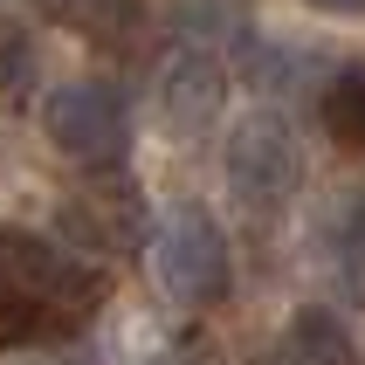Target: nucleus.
Masks as SVG:
<instances>
[{
    "label": "nucleus",
    "instance_id": "f257e3e1",
    "mask_svg": "<svg viewBox=\"0 0 365 365\" xmlns=\"http://www.w3.org/2000/svg\"><path fill=\"white\" fill-rule=\"evenodd\" d=\"M0 289L21 297V304H35L41 317L69 338V331H83L103 310L110 276H103L83 248L56 242V235H35V227L0 221Z\"/></svg>",
    "mask_w": 365,
    "mask_h": 365
},
{
    "label": "nucleus",
    "instance_id": "f03ea898",
    "mask_svg": "<svg viewBox=\"0 0 365 365\" xmlns=\"http://www.w3.org/2000/svg\"><path fill=\"white\" fill-rule=\"evenodd\" d=\"M152 276L180 310H214L235 289V248H227L214 207L173 200L152 227Z\"/></svg>",
    "mask_w": 365,
    "mask_h": 365
},
{
    "label": "nucleus",
    "instance_id": "7ed1b4c3",
    "mask_svg": "<svg viewBox=\"0 0 365 365\" xmlns=\"http://www.w3.org/2000/svg\"><path fill=\"white\" fill-rule=\"evenodd\" d=\"M41 138L83 173H124V159H131V103L103 76L56 83L41 97Z\"/></svg>",
    "mask_w": 365,
    "mask_h": 365
},
{
    "label": "nucleus",
    "instance_id": "20e7f679",
    "mask_svg": "<svg viewBox=\"0 0 365 365\" xmlns=\"http://www.w3.org/2000/svg\"><path fill=\"white\" fill-rule=\"evenodd\" d=\"M221 173H227V193H235L255 221L283 214V207L297 200V186H304V145H297L289 118L269 110V103H255V110L227 131Z\"/></svg>",
    "mask_w": 365,
    "mask_h": 365
},
{
    "label": "nucleus",
    "instance_id": "39448f33",
    "mask_svg": "<svg viewBox=\"0 0 365 365\" xmlns=\"http://www.w3.org/2000/svg\"><path fill=\"white\" fill-rule=\"evenodd\" d=\"M62 235H69V248H97V255H138V248H152V214H145V193L124 173H90V180L69 193V200L56 207Z\"/></svg>",
    "mask_w": 365,
    "mask_h": 365
},
{
    "label": "nucleus",
    "instance_id": "423d86ee",
    "mask_svg": "<svg viewBox=\"0 0 365 365\" xmlns=\"http://www.w3.org/2000/svg\"><path fill=\"white\" fill-rule=\"evenodd\" d=\"M152 103H159V124L173 138H200L207 124H221L227 110V62L214 41H173L159 56V76H152Z\"/></svg>",
    "mask_w": 365,
    "mask_h": 365
},
{
    "label": "nucleus",
    "instance_id": "0eeeda50",
    "mask_svg": "<svg viewBox=\"0 0 365 365\" xmlns=\"http://www.w3.org/2000/svg\"><path fill=\"white\" fill-rule=\"evenodd\" d=\"M262 365H359V345H351L338 310L304 304V310H289V324L269 338Z\"/></svg>",
    "mask_w": 365,
    "mask_h": 365
},
{
    "label": "nucleus",
    "instance_id": "6e6552de",
    "mask_svg": "<svg viewBox=\"0 0 365 365\" xmlns=\"http://www.w3.org/2000/svg\"><path fill=\"white\" fill-rule=\"evenodd\" d=\"M41 14L90 48H131L145 35V0H41Z\"/></svg>",
    "mask_w": 365,
    "mask_h": 365
},
{
    "label": "nucleus",
    "instance_id": "1a4fd4ad",
    "mask_svg": "<svg viewBox=\"0 0 365 365\" xmlns=\"http://www.w3.org/2000/svg\"><path fill=\"white\" fill-rule=\"evenodd\" d=\"M331 269L351 304H365V186H351L331 214Z\"/></svg>",
    "mask_w": 365,
    "mask_h": 365
},
{
    "label": "nucleus",
    "instance_id": "9d476101",
    "mask_svg": "<svg viewBox=\"0 0 365 365\" xmlns=\"http://www.w3.org/2000/svg\"><path fill=\"white\" fill-rule=\"evenodd\" d=\"M317 124H324L345 152H365V62H345V69L324 83V97H317Z\"/></svg>",
    "mask_w": 365,
    "mask_h": 365
},
{
    "label": "nucleus",
    "instance_id": "9b49d317",
    "mask_svg": "<svg viewBox=\"0 0 365 365\" xmlns=\"http://www.w3.org/2000/svg\"><path fill=\"white\" fill-rule=\"evenodd\" d=\"M35 76H41L35 35H28L21 21L0 14V103H7V110H21V103L35 97Z\"/></svg>",
    "mask_w": 365,
    "mask_h": 365
},
{
    "label": "nucleus",
    "instance_id": "f8f14e48",
    "mask_svg": "<svg viewBox=\"0 0 365 365\" xmlns=\"http://www.w3.org/2000/svg\"><path fill=\"white\" fill-rule=\"evenodd\" d=\"M48 338H62L48 317H41L35 304H21V297H7L0 289V351H21V345H48Z\"/></svg>",
    "mask_w": 365,
    "mask_h": 365
},
{
    "label": "nucleus",
    "instance_id": "ddd939ff",
    "mask_svg": "<svg viewBox=\"0 0 365 365\" xmlns=\"http://www.w3.org/2000/svg\"><path fill=\"white\" fill-rule=\"evenodd\" d=\"M304 7H317V14H338V21L365 14V0H304Z\"/></svg>",
    "mask_w": 365,
    "mask_h": 365
}]
</instances>
